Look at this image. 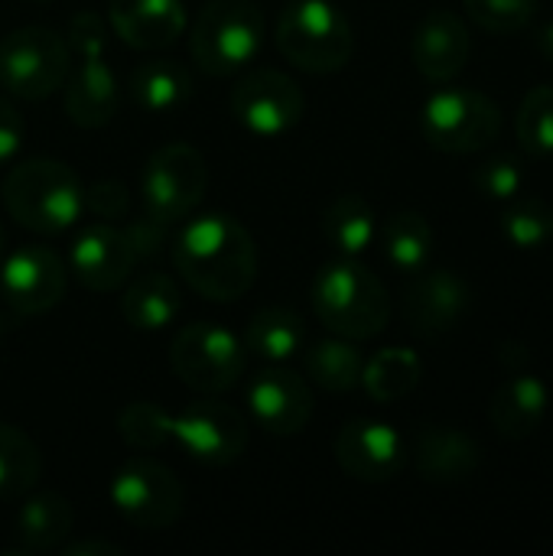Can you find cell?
<instances>
[{
	"mask_svg": "<svg viewBox=\"0 0 553 556\" xmlns=\"http://www.w3.org/2000/svg\"><path fill=\"white\" fill-rule=\"evenodd\" d=\"M3 254H7V235H3V225H0V261H3Z\"/></svg>",
	"mask_w": 553,
	"mask_h": 556,
	"instance_id": "40",
	"label": "cell"
},
{
	"mask_svg": "<svg viewBox=\"0 0 553 556\" xmlns=\"http://www.w3.org/2000/svg\"><path fill=\"white\" fill-rule=\"evenodd\" d=\"M551 391L538 375H512L489 404V420L502 440H528L544 427Z\"/></svg>",
	"mask_w": 553,
	"mask_h": 556,
	"instance_id": "22",
	"label": "cell"
},
{
	"mask_svg": "<svg viewBox=\"0 0 553 556\" xmlns=\"http://www.w3.org/2000/svg\"><path fill=\"white\" fill-rule=\"evenodd\" d=\"M121 316L127 326L140 332H160L183 316V293L173 283V277L160 270H147L124 287Z\"/></svg>",
	"mask_w": 553,
	"mask_h": 556,
	"instance_id": "23",
	"label": "cell"
},
{
	"mask_svg": "<svg viewBox=\"0 0 553 556\" xmlns=\"http://www.w3.org/2000/svg\"><path fill=\"white\" fill-rule=\"evenodd\" d=\"M332 453L342 472L368 485L391 482L407 463L404 437L391 424H381V420H349L336 433Z\"/></svg>",
	"mask_w": 553,
	"mask_h": 556,
	"instance_id": "16",
	"label": "cell"
},
{
	"mask_svg": "<svg viewBox=\"0 0 553 556\" xmlns=\"http://www.w3.org/2000/svg\"><path fill=\"white\" fill-rule=\"evenodd\" d=\"M42 472L39 446L13 424H0V498L26 495Z\"/></svg>",
	"mask_w": 553,
	"mask_h": 556,
	"instance_id": "31",
	"label": "cell"
},
{
	"mask_svg": "<svg viewBox=\"0 0 553 556\" xmlns=\"http://www.w3.org/2000/svg\"><path fill=\"white\" fill-rule=\"evenodd\" d=\"M323 235H326V241L342 257H359L378 238L375 208L362 195L345 192V195L332 199V205L326 208V215H323Z\"/></svg>",
	"mask_w": 553,
	"mask_h": 556,
	"instance_id": "30",
	"label": "cell"
},
{
	"mask_svg": "<svg viewBox=\"0 0 553 556\" xmlns=\"http://www.w3.org/2000/svg\"><path fill=\"white\" fill-rule=\"evenodd\" d=\"M3 208L16 225L36 235H59L81 218L85 186L62 160H23L10 166L3 179Z\"/></svg>",
	"mask_w": 553,
	"mask_h": 556,
	"instance_id": "3",
	"label": "cell"
},
{
	"mask_svg": "<svg viewBox=\"0 0 553 556\" xmlns=\"http://www.w3.org/2000/svg\"><path fill=\"white\" fill-rule=\"evenodd\" d=\"M378 238H381L385 261L401 274L414 277V274L427 270L433 261V228L414 208H401V212L388 215L385 225L378 228Z\"/></svg>",
	"mask_w": 553,
	"mask_h": 556,
	"instance_id": "26",
	"label": "cell"
},
{
	"mask_svg": "<svg viewBox=\"0 0 553 556\" xmlns=\"http://www.w3.org/2000/svg\"><path fill=\"white\" fill-rule=\"evenodd\" d=\"M130 101L143 114H173L192 98V75L176 59H147L130 72Z\"/></svg>",
	"mask_w": 553,
	"mask_h": 556,
	"instance_id": "24",
	"label": "cell"
},
{
	"mask_svg": "<svg viewBox=\"0 0 553 556\" xmlns=\"http://www.w3.org/2000/svg\"><path fill=\"white\" fill-rule=\"evenodd\" d=\"M3 332H7V316L0 313V339H3Z\"/></svg>",
	"mask_w": 553,
	"mask_h": 556,
	"instance_id": "41",
	"label": "cell"
},
{
	"mask_svg": "<svg viewBox=\"0 0 553 556\" xmlns=\"http://www.w3.org/2000/svg\"><path fill=\"white\" fill-rule=\"evenodd\" d=\"M303 368L310 375L313 384H319L323 391L332 394H349L362 384V371H365V355L355 349L352 339L342 336H329L319 339L313 345H303Z\"/></svg>",
	"mask_w": 553,
	"mask_h": 556,
	"instance_id": "28",
	"label": "cell"
},
{
	"mask_svg": "<svg viewBox=\"0 0 553 556\" xmlns=\"http://www.w3.org/2000/svg\"><path fill=\"white\" fill-rule=\"evenodd\" d=\"M85 208H91L98 218L104 222H114V218H124L127 208H130V192L124 182L117 179H108V182H95L85 189Z\"/></svg>",
	"mask_w": 553,
	"mask_h": 556,
	"instance_id": "36",
	"label": "cell"
},
{
	"mask_svg": "<svg viewBox=\"0 0 553 556\" xmlns=\"http://www.w3.org/2000/svg\"><path fill=\"white\" fill-rule=\"evenodd\" d=\"M23 134H26V124H23L20 111L0 94V166H7L20 153Z\"/></svg>",
	"mask_w": 553,
	"mask_h": 556,
	"instance_id": "37",
	"label": "cell"
},
{
	"mask_svg": "<svg viewBox=\"0 0 553 556\" xmlns=\"http://www.w3.org/2000/svg\"><path fill=\"white\" fill-rule=\"evenodd\" d=\"M424 378V362L414 349H381L365 362L362 388L378 404H398L404 401Z\"/></svg>",
	"mask_w": 553,
	"mask_h": 556,
	"instance_id": "29",
	"label": "cell"
},
{
	"mask_svg": "<svg viewBox=\"0 0 553 556\" xmlns=\"http://www.w3.org/2000/svg\"><path fill=\"white\" fill-rule=\"evenodd\" d=\"M68 75H65V114L75 127L98 130L114 121L121 104L117 78L104 59L108 20L95 10L75 13L68 23Z\"/></svg>",
	"mask_w": 553,
	"mask_h": 556,
	"instance_id": "5",
	"label": "cell"
},
{
	"mask_svg": "<svg viewBox=\"0 0 553 556\" xmlns=\"http://www.w3.org/2000/svg\"><path fill=\"white\" fill-rule=\"evenodd\" d=\"M108 498L114 511L140 531L173 528L186 508V489L176 472L150 456L124 463L108 482Z\"/></svg>",
	"mask_w": 553,
	"mask_h": 556,
	"instance_id": "12",
	"label": "cell"
},
{
	"mask_svg": "<svg viewBox=\"0 0 553 556\" xmlns=\"http://www.w3.org/2000/svg\"><path fill=\"white\" fill-rule=\"evenodd\" d=\"M248 410L257 427H264L274 437H297L306 430L313 417V394L310 384L287 371V368H267L254 375L248 388Z\"/></svg>",
	"mask_w": 553,
	"mask_h": 556,
	"instance_id": "18",
	"label": "cell"
},
{
	"mask_svg": "<svg viewBox=\"0 0 553 556\" xmlns=\"http://www.w3.org/2000/svg\"><path fill=\"white\" fill-rule=\"evenodd\" d=\"M277 46L290 65L313 75H332L352 62L355 33L332 0H293L277 20Z\"/></svg>",
	"mask_w": 553,
	"mask_h": 556,
	"instance_id": "7",
	"label": "cell"
},
{
	"mask_svg": "<svg viewBox=\"0 0 553 556\" xmlns=\"http://www.w3.org/2000/svg\"><path fill=\"white\" fill-rule=\"evenodd\" d=\"M502 235L518 251H541L553 241V208L544 199L518 195L505 202L502 212Z\"/></svg>",
	"mask_w": 553,
	"mask_h": 556,
	"instance_id": "32",
	"label": "cell"
},
{
	"mask_svg": "<svg viewBox=\"0 0 553 556\" xmlns=\"http://www.w3.org/2000/svg\"><path fill=\"white\" fill-rule=\"evenodd\" d=\"M117 433L127 446L147 453L176 443L205 466H231L248 450V420L218 401H196L179 414H169L150 401H134L121 410Z\"/></svg>",
	"mask_w": 553,
	"mask_h": 556,
	"instance_id": "1",
	"label": "cell"
},
{
	"mask_svg": "<svg viewBox=\"0 0 553 556\" xmlns=\"http://www.w3.org/2000/svg\"><path fill=\"white\" fill-rule=\"evenodd\" d=\"M244 342L218 323H189L169 345L176 378L199 394H222L244 375Z\"/></svg>",
	"mask_w": 553,
	"mask_h": 556,
	"instance_id": "11",
	"label": "cell"
},
{
	"mask_svg": "<svg viewBox=\"0 0 553 556\" xmlns=\"http://www.w3.org/2000/svg\"><path fill=\"white\" fill-rule=\"evenodd\" d=\"M205 189H209L205 156L192 143H166L147 160L140 176L143 215L169 228L189 218L202 205Z\"/></svg>",
	"mask_w": 553,
	"mask_h": 556,
	"instance_id": "9",
	"label": "cell"
},
{
	"mask_svg": "<svg viewBox=\"0 0 553 556\" xmlns=\"http://www.w3.org/2000/svg\"><path fill=\"white\" fill-rule=\"evenodd\" d=\"M420 130L433 150L469 156L499 140L502 108L476 88H440L424 101Z\"/></svg>",
	"mask_w": 553,
	"mask_h": 556,
	"instance_id": "8",
	"label": "cell"
},
{
	"mask_svg": "<svg viewBox=\"0 0 553 556\" xmlns=\"http://www.w3.org/2000/svg\"><path fill=\"white\" fill-rule=\"evenodd\" d=\"M473 303L469 283L453 270H420L404 293V316L420 336H447L453 332Z\"/></svg>",
	"mask_w": 553,
	"mask_h": 556,
	"instance_id": "17",
	"label": "cell"
},
{
	"mask_svg": "<svg viewBox=\"0 0 553 556\" xmlns=\"http://www.w3.org/2000/svg\"><path fill=\"white\" fill-rule=\"evenodd\" d=\"M267 39V20L254 0H209L192 26V62L205 75H235L248 68Z\"/></svg>",
	"mask_w": 553,
	"mask_h": 556,
	"instance_id": "6",
	"label": "cell"
},
{
	"mask_svg": "<svg viewBox=\"0 0 553 556\" xmlns=\"http://www.w3.org/2000/svg\"><path fill=\"white\" fill-rule=\"evenodd\" d=\"M108 23L121 42L153 52L169 49L186 33V3L183 0H111Z\"/></svg>",
	"mask_w": 553,
	"mask_h": 556,
	"instance_id": "20",
	"label": "cell"
},
{
	"mask_svg": "<svg viewBox=\"0 0 553 556\" xmlns=\"http://www.w3.org/2000/svg\"><path fill=\"white\" fill-rule=\"evenodd\" d=\"M65 556H121V547L111 541H78V544H62Z\"/></svg>",
	"mask_w": 553,
	"mask_h": 556,
	"instance_id": "38",
	"label": "cell"
},
{
	"mask_svg": "<svg viewBox=\"0 0 553 556\" xmlns=\"http://www.w3.org/2000/svg\"><path fill=\"white\" fill-rule=\"evenodd\" d=\"M414 466L430 485H463L479 472L482 453L469 433L430 424L414 437Z\"/></svg>",
	"mask_w": 553,
	"mask_h": 556,
	"instance_id": "21",
	"label": "cell"
},
{
	"mask_svg": "<svg viewBox=\"0 0 553 556\" xmlns=\"http://www.w3.org/2000/svg\"><path fill=\"white\" fill-rule=\"evenodd\" d=\"M72 505L62 495L42 492L20 505L13 521V541L23 554H42L59 551L65 538L72 534Z\"/></svg>",
	"mask_w": 553,
	"mask_h": 556,
	"instance_id": "25",
	"label": "cell"
},
{
	"mask_svg": "<svg viewBox=\"0 0 553 556\" xmlns=\"http://www.w3.org/2000/svg\"><path fill=\"white\" fill-rule=\"evenodd\" d=\"M137 264L134 244L124 228L98 218L85 225L68 248V267L75 280L91 293H111L130 280V270Z\"/></svg>",
	"mask_w": 553,
	"mask_h": 556,
	"instance_id": "15",
	"label": "cell"
},
{
	"mask_svg": "<svg viewBox=\"0 0 553 556\" xmlns=\"http://www.w3.org/2000/svg\"><path fill=\"white\" fill-rule=\"evenodd\" d=\"M515 134L528 156H553V85H538L525 94L515 117Z\"/></svg>",
	"mask_w": 553,
	"mask_h": 556,
	"instance_id": "33",
	"label": "cell"
},
{
	"mask_svg": "<svg viewBox=\"0 0 553 556\" xmlns=\"http://www.w3.org/2000/svg\"><path fill=\"white\" fill-rule=\"evenodd\" d=\"M463 7L476 26H482L486 33L505 36V33L525 29L538 16L541 0H463Z\"/></svg>",
	"mask_w": 553,
	"mask_h": 556,
	"instance_id": "34",
	"label": "cell"
},
{
	"mask_svg": "<svg viewBox=\"0 0 553 556\" xmlns=\"http://www.w3.org/2000/svg\"><path fill=\"white\" fill-rule=\"evenodd\" d=\"M173 267L205 300H241L257 280V248L251 231L225 215L209 212L186 222L173 238Z\"/></svg>",
	"mask_w": 553,
	"mask_h": 556,
	"instance_id": "2",
	"label": "cell"
},
{
	"mask_svg": "<svg viewBox=\"0 0 553 556\" xmlns=\"http://www.w3.org/2000/svg\"><path fill=\"white\" fill-rule=\"evenodd\" d=\"M473 182H476V189H479L486 199L505 205V202H512V199H518V195L525 192V169H521V163L512 160V156H495V160L482 163V166L473 173Z\"/></svg>",
	"mask_w": 553,
	"mask_h": 556,
	"instance_id": "35",
	"label": "cell"
},
{
	"mask_svg": "<svg viewBox=\"0 0 553 556\" xmlns=\"http://www.w3.org/2000/svg\"><path fill=\"white\" fill-rule=\"evenodd\" d=\"M0 293L13 316H42L65 296V264L46 244H26L0 261Z\"/></svg>",
	"mask_w": 553,
	"mask_h": 556,
	"instance_id": "14",
	"label": "cell"
},
{
	"mask_svg": "<svg viewBox=\"0 0 553 556\" xmlns=\"http://www.w3.org/2000/svg\"><path fill=\"white\" fill-rule=\"evenodd\" d=\"M306 111L300 85L277 68H254L231 88V114L254 137H284L290 134Z\"/></svg>",
	"mask_w": 553,
	"mask_h": 556,
	"instance_id": "13",
	"label": "cell"
},
{
	"mask_svg": "<svg viewBox=\"0 0 553 556\" xmlns=\"http://www.w3.org/2000/svg\"><path fill=\"white\" fill-rule=\"evenodd\" d=\"M473 52L466 23L453 10H430L411 36V62L427 81H453Z\"/></svg>",
	"mask_w": 553,
	"mask_h": 556,
	"instance_id": "19",
	"label": "cell"
},
{
	"mask_svg": "<svg viewBox=\"0 0 553 556\" xmlns=\"http://www.w3.org/2000/svg\"><path fill=\"white\" fill-rule=\"evenodd\" d=\"M68 42L46 26H20L0 42V85L23 101H42L65 85Z\"/></svg>",
	"mask_w": 553,
	"mask_h": 556,
	"instance_id": "10",
	"label": "cell"
},
{
	"mask_svg": "<svg viewBox=\"0 0 553 556\" xmlns=\"http://www.w3.org/2000/svg\"><path fill=\"white\" fill-rule=\"evenodd\" d=\"M244 349L264 362H290L293 355L303 352L306 345V326L300 319V313L287 309V306H264L251 316V323L244 326Z\"/></svg>",
	"mask_w": 553,
	"mask_h": 556,
	"instance_id": "27",
	"label": "cell"
},
{
	"mask_svg": "<svg viewBox=\"0 0 553 556\" xmlns=\"http://www.w3.org/2000/svg\"><path fill=\"white\" fill-rule=\"evenodd\" d=\"M313 309L332 336L352 342L381 336L391 319L385 283L355 257H339L316 274Z\"/></svg>",
	"mask_w": 553,
	"mask_h": 556,
	"instance_id": "4",
	"label": "cell"
},
{
	"mask_svg": "<svg viewBox=\"0 0 553 556\" xmlns=\"http://www.w3.org/2000/svg\"><path fill=\"white\" fill-rule=\"evenodd\" d=\"M538 49H541V55L553 65V20L538 33Z\"/></svg>",
	"mask_w": 553,
	"mask_h": 556,
	"instance_id": "39",
	"label": "cell"
}]
</instances>
